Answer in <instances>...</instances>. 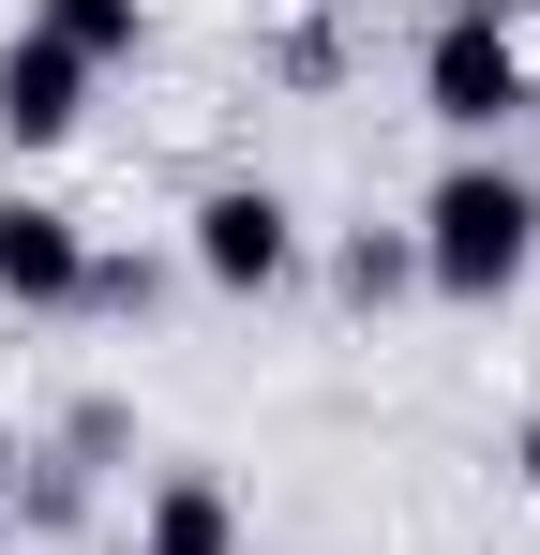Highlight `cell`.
I'll return each mask as SVG.
<instances>
[{"instance_id": "1", "label": "cell", "mask_w": 540, "mask_h": 555, "mask_svg": "<svg viewBox=\"0 0 540 555\" xmlns=\"http://www.w3.org/2000/svg\"><path fill=\"white\" fill-rule=\"evenodd\" d=\"M406 256L436 300H511L540 256V181L526 166H496V151H450L436 195H421V225H406Z\"/></svg>"}, {"instance_id": "2", "label": "cell", "mask_w": 540, "mask_h": 555, "mask_svg": "<svg viewBox=\"0 0 540 555\" xmlns=\"http://www.w3.org/2000/svg\"><path fill=\"white\" fill-rule=\"evenodd\" d=\"M540 76H526V30H511V0H450L436 30H421V120L465 135V151H496V120H526Z\"/></svg>"}, {"instance_id": "3", "label": "cell", "mask_w": 540, "mask_h": 555, "mask_svg": "<svg viewBox=\"0 0 540 555\" xmlns=\"http://www.w3.org/2000/svg\"><path fill=\"white\" fill-rule=\"evenodd\" d=\"M285 271H300V210H285L270 181H210V195H195V285L270 300Z\"/></svg>"}, {"instance_id": "4", "label": "cell", "mask_w": 540, "mask_h": 555, "mask_svg": "<svg viewBox=\"0 0 540 555\" xmlns=\"http://www.w3.org/2000/svg\"><path fill=\"white\" fill-rule=\"evenodd\" d=\"M76 285H90V225L61 195H0V300L15 315H76Z\"/></svg>"}, {"instance_id": "5", "label": "cell", "mask_w": 540, "mask_h": 555, "mask_svg": "<svg viewBox=\"0 0 540 555\" xmlns=\"http://www.w3.org/2000/svg\"><path fill=\"white\" fill-rule=\"evenodd\" d=\"M76 120H90V61L46 46V30H15V46H0V135H15V151H61Z\"/></svg>"}, {"instance_id": "6", "label": "cell", "mask_w": 540, "mask_h": 555, "mask_svg": "<svg viewBox=\"0 0 540 555\" xmlns=\"http://www.w3.org/2000/svg\"><path fill=\"white\" fill-rule=\"evenodd\" d=\"M120 555H241V511H226V480H210V465H166Z\"/></svg>"}, {"instance_id": "7", "label": "cell", "mask_w": 540, "mask_h": 555, "mask_svg": "<svg viewBox=\"0 0 540 555\" xmlns=\"http://www.w3.org/2000/svg\"><path fill=\"white\" fill-rule=\"evenodd\" d=\"M30 30H46V46H76L90 76H120V61L151 46V0H30Z\"/></svg>"}, {"instance_id": "8", "label": "cell", "mask_w": 540, "mask_h": 555, "mask_svg": "<svg viewBox=\"0 0 540 555\" xmlns=\"http://www.w3.org/2000/svg\"><path fill=\"white\" fill-rule=\"evenodd\" d=\"M331 271H346V300H406V285H421V256H406V225H360Z\"/></svg>"}, {"instance_id": "9", "label": "cell", "mask_w": 540, "mask_h": 555, "mask_svg": "<svg viewBox=\"0 0 540 555\" xmlns=\"http://www.w3.org/2000/svg\"><path fill=\"white\" fill-rule=\"evenodd\" d=\"M15 465H30V451H15V421H0V511H15Z\"/></svg>"}, {"instance_id": "10", "label": "cell", "mask_w": 540, "mask_h": 555, "mask_svg": "<svg viewBox=\"0 0 540 555\" xmlns=\"http://www.w3.org/2000/svg\"><path fill=\"white\" fill-rule=\"evenodd\" d=\"M511 465H526V495H540V421H526V436H511Z\"/></svg>"}, {"instance_id": "11", "label": "cell", "mask_w": 540, "mask_h": 555, "mask_svg": "<svg viewBox=\"0 0 540 555\" xmlns=\"http://www.w3.org/2000/svg\"><path fill=\"white\" fill-rule=\"evenodd\" d=\"M0 555H15V511H0Z\"/></svg>"}]
</instances>
